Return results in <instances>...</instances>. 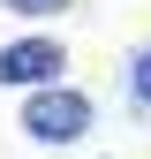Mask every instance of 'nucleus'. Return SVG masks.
<instances>
[{"instance_id": "f03ea898", "label": "nucleus", "mask_w": 151, "mask_h": 159, "mask_svg": "<svg viewBox=\"0 0 151 159\" xmlns=\"http://www.w3.org/2000/svg\"><path fill=\"white\" fill-rule=\"evenodd\" d=\"M68 76V46L61 38H8L0 46V91H38Z\"/></svg>"}, {"instance_id": "20e7f679", "label": "nucleus", "mask_w": 151, "mask_h": 159, "mask_svg": "<svg viewBox=\"0 0 151 159\" xmlns=\"http://www.w3.org/2000/svg\"><path fill=\"white\" fill-rule=\"evenodd\" d=\"M0 8H8V15H30V23H38V15H68L76 0H0Z\"/></svg>"}, {"instance_id": "f257e3e1", "label": "nucleus", "mask_w": 151, "mask_h": 159, "mask_svg": "<svg viewBox=\"0 0 151 159\" xmlns=\"http://www.w3.org/2000/svg\"><path fill=\"white\" fill-rule=\"evenodd\" d=\"M15 129H23L30 144H45V152L83 144V136L98 129V98L76 91V84H38V91H23V106H15Z\"/></svg>"}, {"instance_id": "7ed1b4c3", "label": "nucleus", "mask_w": 151, "mask_h": 159, "mask_svg": "<svg viewBox=\"0 0 151 159\" xmlns=\"http://www.w3.org/2000/svg\"><path fill=\"white\" fill-rule=\"evenodd\" d=\"M121 84H128V106H136V114H151V38L121 61Z\"/></svg>"}]
</instances>
